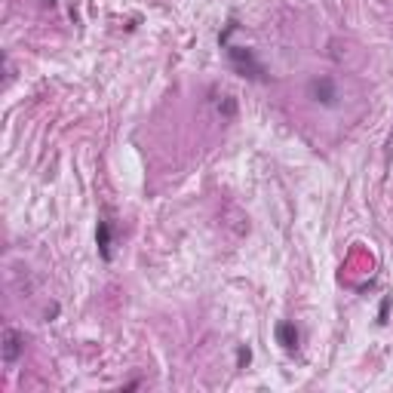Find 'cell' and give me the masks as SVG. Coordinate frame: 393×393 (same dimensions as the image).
<instances>
[{
    "label": "cell",
    "instance_id": "3957f363",
    "mask_svg": "<svg viewBox=\"0 0 393 393\" xmlns=\"http://www.w3.org/2000/svg\"><path fill=\"white\" fill-rule=\"evenodd\" d=\"M25 350V335L19 329H4V359L6 363H15Z\"/></svg>",
    "mask_w": 393,
    "mask_h": 393
},
{
    "label": "cell",
    "instance_id": "5b68a950",
    "mask_svg": "<svg viewBox=\"0 0 393 393\" xmlns=\"http://www.w3.org/2000/svg\"><path fill=\"white\" fill-rule=\"evenodd\" d=\"M96 243H98V252H102V258L108 262V258H111V224H108V221H98Z\"/></svg>",
    "mask_w": 393,
    "mask_h": 393
},
{
    "label": "cell",
    "instance_id": "7a4b0ae2",
    "mask_svg": "<svg viewBox=\"0 0 393 393\" xmlns=\"http://www.w3.org/2000/svg\"><path fill=\"white\" fill-rule=\"evenodd\" d=\"M307 93H311L314 102H323V105H335V98H338L335 83H332L329 77H316V80H311Z\"/></svg>",
    "mask_w": 393,
    "mask_h": 393
},
{
    "label": "cell",
    "instance_id": "277c9868",
    "mask_svg": "<svg viewBox=\"0 0 393 393\" xmlns=\"http://www.w3.org/2000/svg\"><path fill=\"white\" fill-rule=\"evenodd\" d=\"M277 341L283 344V350H295L298 347V329L292 323H280L277 326Z\"/></svg>",
    "mask_w": 393,
    "mask_h": 393
},
{
    "label": "cell",
    "instance_id": "6da1fadb",
    "mask_svg": "<svg viewBox=\"0 0 393 393\" xmlns=\"http://www.w3.org/2000/svg\"><path fill=\"white\" fill-rule=\"evenodd\" d=\"M228 58H231L233 71H240V74H243V77L264 80V68L255 62L252 49H243V46H228Z\"/></svg>",
    "mask_w": 393,
    "mask_h": 393
},
{
    "label": "cell",
    "instance_id": "8992f818",
    "mask_svg": "<svg viewBox=\"0 0 393 393\" xmlns=\"http://www.w3.org/2000/svg\"><path fill=\"white\" fill-rule=\"evenodd\" d=\"M40 4H44V6H56V0H40Z\"/></svg>",
    "mask_w": 393,
    "mask_h": 393
}]
</instances>
